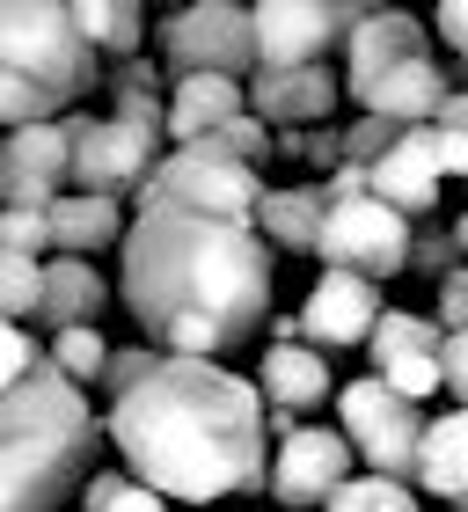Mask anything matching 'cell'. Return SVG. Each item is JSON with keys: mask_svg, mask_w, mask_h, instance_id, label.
Here are the masks:
<instances>
[{"mask_svg": "<svg viewBox=\"0 0 468 512\" xmlns=\"http://www.w3.org/2000/svg\"><path fill=\"white\" fill-rule=\"evenodd\" d=\"M117 249H125V264H117L125 315L139 322V344H154L161 359L227 366L264 337L278 256L249 220L154 205V213H132Z\"/></svg>", "mask_w": 468, "mask_h": 512, "instance_id": "cell-1", "label": "cell"}, {"mask_svg": "<svg viewBox=\"0 0 468 512\" xmlns=\"http://www.w3.org/2000/svg\"><path fill=\"white\" fill-rule=\"evenodd\" d=\"M103 417V439L117 447L125 476L161 505L213 512L220 498H264L271 432L256 388L213 359H161L132 395H117Z\"/></svg>", "mask_w": 468, "mask_h": 512, "instance_id": "cell-2", "label": "cell"}, {"mask_svg": "<svg viewBox=\"0 0 468 512\" xmlns=\"http://www.w3.org/2000/svg\"><path fill=\"white\" fill-rule=\"evenodd\" d=\"M103 417L52 366L0 388V512H66L96 476Z\"/></svg>", "mask_w": 468, "mask_h": 512, "instance_id": "cell-3", "label": "cell"}, {"mask_svg": "<svg viewBox=\"0 0 468 512\" xmlns=\"http://www.w3.org/2000/svg\"><path fill=\"white\" fill-rule=\"evenodd\" d=\"M103 88V59L66 30V0H0V132L52 125Z\"/></svg>", "mask_w": 468, "mask_h": 512, "instance_id": "cell-4", "label": "cell"}, {"mask_svg": "<svg viewBox=\"0 0 468 512\" xmlns=\"http://www.w3.org/2000/svg\"><path fill=\"white\" fill-rule=\"evenodd\" d=\"M154 66L169 81L183 74H220V81H249L256 74V44H249V8L242 0H191L147 22Z\"/></svg>", "mask_w": 468, "mask_h": 512, "instance_id": "cell-5", "label": "cell"}, {"mask_svg": "<svg viewBox=\"0 0 468 512\" xmlns=\"http://www.w3.org/2000/svg\"><path fill=\"white\" fill-rule=\"evenodd\" d=\"M59 132H66V191H81V198H117L125 205L139 183H147V169L161 161V132H147V125L66 110Z\"/></svg>", "mask_w": 468, "mask_h": 512, "instance_id": "cell-6", "label": "cell"}, {"mask_svg": "<svg viewBox=\"0 0 468 512\" xmlns=\"http://www.w3.org/2000/svg\"><path fill=\"white\" fill-rule=\"evenodd\" d=\"M337 432H344V447L366 461V476L410 483L417 439H425V410L403 403L395 388H381L373 374H359L351 388H337Z\"/></svg>", "mask_w": 468, "mask_h": 512, "instance_id": "cell-7", "label": "cell"}, {"mask_svg": "<svg viewBox=\"0 0 468 512\" xmlns=\"http://www.w3.org/2000/svg\"><path fill=\"white\" fill-rule=\"evenodd\" d=\"M256 198H264V176L234 169V161H205V154H161L147 183L125 198V213H154V205H176V213H213V220H249Z\"/></svg>", "mask_w": 468, "mask_h": 512, "instance_id": "cell-8", "label": "cell"}, {"mask_svg": "<svg viewBox=\"0 0 468 512\" xmlns=\"http://www.w3.org/2000/svg\"><path fill=\"white\" fill-rule=\"evenodd\" d=\"M271 432V469H264V498H278L286 512H308L351 483V447L344 432L330 425H308V417H264Z\"/></svg>", "mask_w": 468, "mask_h": 512, "instance_id": "cell-9", "label": "cell"}, {"mask_svg": "<svg viewBox=\"0 0 468 512\" xmlns=\"http://www.w3.org/2000/svg\"><path fill=\"white\" fill-rule=\"evenodd\" d=\"M359 15H366L359 0H256L249 8L256 66H330V52H344Z\"/></svg>", "mask_w": 468, "mask_h": 512, "instance_id": "cell-10", "label": "cell"}, {"mask_svg": "<svg viewBox=\"0 0 468 512\" xmlns=\"http://www.w3.org/2000/svg\"><path fill=\"white\" fill-rule=\"evenodd\" d=\"M315 256H322V271H351L366 286H381V278H395L410 264V220L388 213L381 198H344L322 213Z\"/></svg>", "mask_w": 468, "mask_h": 512, "instance_id": "cell-11", "label": "cell"}, {"mask_svg": "<svg viewBox=\"0 0 468 512\" xmlns=\"http://www.w3.org/2000/svg\"><path fill=\"white\" fill-rule=\"evenodd\" d=\"M381 286H366V278H351V271H322L308 300H300V315H271L264 330L271 344H308V352H359L366 330L381 322Z\"/></svg>", "mask_w": 468, "mask_h": 512, "instance_id": "cell-12", "label": "cell"}, {"mask_svg": "<svg viewBox=\"0 0 468 512\" xmlns=\"http://www.w3.org/2000/svg\"><path fill=\"white\" fill-rule=\"evenodd\" d=\"M344 103L337 88V66H256L242 81V110L264 132H308V125H330V110Z\"/></svg>", "mask_w": 468, "mask_h": 512, "instance_id": "cell-13", "label": "cell"}, {"mask_svg": "<svg viewBox=\"0 0 468 512\" xmlns=\"http://www.w3.org/2000/svg\"><path fill=\"white\" fill-rule=\"evenodd\" d=\"M66 191V132L52 125H22V132H0V213H44Z\"/></svg>", "mask_w": 468, "mask_h": 512, "instance_id": "cell-14", "label": "cell"}, {"mask_svg": "<svg viewBox=\"0 0 468 512\" xmlns=\"http://www.w3.org/2000/svg\"><path fill=\"white\" fill-rule=\"evenodd\" d=\"M403 59H432L425 15H410V8H366L359 22H351V37H344V74H337V88L359 96L366 81H381L388 66H403Z\"/></svg>", "mask_w": 468, "mask_h": 512, "instance_id": "cell-15", "label": "cell"}, {"mask_svg": "<svg viewBox=\"0 0 468 512\" xmlns=\"http://www.w3.org/2000/svg\"><path fill=\"white\" fill-rule=\"evenodd\" d=\"M256 403H264V417H308L337 395L330 381V359L308 352V344H264V359H256Z\"/></svg>", "mask_w": 468, "mask_h": 512, "instance_id": "cell-16", "label": "cell"}, {"mask_svg": "<svg viewBox=\"0 0 468 512\" xmlns=\"http://www.w3.org/2000/svg\"><path fill=\"white\" fill-rule=\"evenodd\" d=\"M366 198H381L388 213H403V220H432V205H439V169H432L425 125H410V132L366 169Z\"/></svg>", "mask_w": 468, "mask_h": 512, "instance_id": "cell-17", "label": "cell"}, {"mask_svg": "<svg viewBox=\"0 0 468 512\" xmlns=\"http://www.w3.org/2000/svg\"><path fill=\"white\" fill-rule=\"evenodd\" d=\"M447 74H439V59H403V66H388L381 81H366L359 96V118H388V125H432V110H439V96H447Z\"/></svg>", "mask_w": 468, "mask_h": 512, "instance_id": "cell-18", "label": "cell"}, {"mask_svg": "<svg viewBox=\"0 0 468 512\" xmlns=\"http://www.w3.org/2000/svg\"><path fill=\"white\" fill-rule=\"evenodd\" d=\"M110 308V278L81 256H44V286H37V322L44 330H96Z\"/></svg>", "mask_w": 468, "mask_h": 512, "instance_id": "cell-19", "label": "cell"}, {"mask_svg": "<svg viewBox=\"0 0 468 512\" xmlns=\"http://www.w3.org/2000/svg\"><path fill=\"white\" fill-rule=\"evenodd\" d=\"M227 118H242V81L183 74V81H169V96H161V139H176V147H191V139L220 132Z\"/></svg>", "mask_w": 468, "mask_h": 512, "instance_id": "cell-20", "label": "cell"}, {"mask_svg": "<svg viewBox=\"0 0 468 512\" xmlns=\"http://www.w3.org/2000/svg\"><path fill=\"white\" fill-rule=\"evenodd\" d=\"M125 227H132V213L117 198H81V191H59L52 205H44V235H52V249L59 256H96V249H117L125 242Z\"/></svg>", "mask_w": 468, "mask_h": 512, "instance_id": "cell-21", "label": "cell"}, {"mask_svg": "<svg viewBox=\"0 0 468 512\" xmlns=\"http://www.w3.org/2000/svg\"><path fill=\"white\" fill-rule=\"evenodd\" d=\"M417 491H432L439 505L468 512V410L447 417H425V439H417V469H410Z\"/></svg>", "mask_w": 468, "mask_h": 512, "instance_id": "cell-22", "label": "cell"}, {"mask_svg": "<svg viewBox=\"0 0 468 512\" xmlns=\"http://www.w3.org/2000/svg\"><path fill=\"white\" fill-rule=\"evenodd\" d=\"M147 22L154 15L139 8V0H66V30H74L103 66L147 52Z\"/></svg>", "mask_w": 468, "mask_h": 512, "instance_id": "cell-23", "label": "cell"}, {"mask_svg": "<svg viewBox=\"0 0 468 512\" xmlns=\"http://www.w3.org/2000/svg\"><path fill=\"white\" fill-rule=\"evenodd\" d=\"M322 191L315 183H286V191H271L264 183V198H256V213H249V227L264 235V249L278 256V249H293V256H315V235H322Z\"/></svg>", "mask_w": 468, "mask_h": 512, "instance_id": "cell-24", "label": "cell"}, {"mask_svg": "<svg viewBox=\"0 0 468 512\" xmlns=\"http://www.w3.org/2000/svg\"><path fill=\"white\" fill-rule=\"evenodd\" d=\"M366 359H373V374L395 359H439V330H432V315H410V308H381V322L366 330Z\"/></svg>", "mask_w": 468, "mask_h": 512, "instance_id": "cell-25", "label": "cell"}, {"mask_svg": "<svg viewBox=\"0 0 468 512\" xmlns=\"http://www.w3.org/2000/svg\"><path fill=\"white\" fill-rule=\"evenodd\" d=\"M103 359H110V337L103 330H52V344H44V366L66 381V388H96V374H103Z\"/></svg>", "mask_w": 468, "mask_h": 512, "instance_id": "cell-26", "label": "cell"}, {"mask_svg": "<svg viewBox=\"0 0 468 512\" xmlns=\"http://www.w3.org/2000/svg\"><path fill=\"white\" fill-rule=\"evenodd\" d=\"M183 154H205V161H234V169H264V161H271V132H264V125H256L249 110H242V118H227L220 132L191 139Z\"/></svg>", "mask_w": 468, "mask_h": 512, "instance_id": "cell-27", "label": "cell"}, {"mask_svg": "<svg viewBox=\"0 0 468 512\" xmlns=\"http://www.w3.org/2000/svg\"><path fill=\"white\" fill-rule=\"evenodd\" d=\"M322 512H425V498L410 491V483H388V476H351V483H337L330 498H322Z\"/></svg>", "mask_w": 468, "mask_h": 512, "instance_id": "cell-28", "label": "cell"}, {"mask_svg": "<svg viewBox=\"0 0 468 512\" xmlns=\"http://www.w3.org/2000/svg\"><path fill=\"white\" fill-rule=\"evenodd\" d=\"M74 512H169V505H161L154 491H139L125 469H96L74 491Z\"/></svg>", "mask_w": 468, "mask_h": 512, "instance_id": "cell-29", "label": "cell"}, {"mask_svg": "<svg viewBox=\"0 0 468 512\" xmlns=\"http://www.w3.org/2000/svg\"><path fill=\"white\" fill-rule=\"evenodd\" d=\"M37 286H44L37 256H8V249H0V322L22 330V315H37Z\"/></svg>", "mask_w": 468, "mask_h": 512, "instance_id": "cell-30", "label": "cell"}, {"mask_svg": "<svg viewBox=\"0 0 468 512\" xmlns=\"http://www.w3.org/2000/svg\"><path fill=\"white\" fill-rule=\"evenodd\" d=\"M154 366H161V352H154V344H117V352L103 359V374H96V395H103V410L117 403V395H132L139 381L154 374Z\"/></svg>", "mask_w": 468, "mask_h": 512, "instance_id": "cell-31", "label": "cell"}, {"mask_svg": "<svg viewBox=\"0 0 468 512\" xmlns=\"http://www.w3.org/2000/svg\"><path fill=\"white\" fill-rule=\"evenodd\" d=\"M410 278H447V271H461V256H454V242H447V227L439 220H410V264H403Z\"/></svg>", "mask_w": 468, "mask_h": 512, "instance_id": "cell-32", "label": "cell"}, {"mask_svg": "<svg viewBox=\"0 0 468 512\" xmlns=\"http://www.w3.org/2000/svg\"><path fill=\"white\" fill-rule=\"evenodd\" d=\"M337 139H344V161H351V169H373V161L403 139V125H388V118H351Z\"/></svg>", "mask_w": 468, "mask_h": 512, "instance_id": "cell-33", "label": "cell"}, {"mask_svg": "<svg viewBox=\"0 0 468 512\" xmlns=\"http://www.w3.org/2000/svg\"><path fill=\"white\" fill-rule=\"evenodd\" d=\"M373 381H381V388H395L403 403H417V410H425V395H439V359H395V366H381Z\"/></svg>", "mask_w": 468, "mask_h": 512, "instance_id": "cell-34", "label": "cell"}, {"mask_svg": "<svg viewBox=\"0 0 468 512\" xmlns=\"http://www.w3.org/2000/svg\"><path fill=\"white\" fill-rule=\"evenodd\" d=\"M103 88L110 96H169V74L139 52V59H117V66H103Z\"/></svg>", "mask_w": 468, "mask_h": 512, "instance_id": "cell-35", "label": "cell"}, {"mask_svg": "<svg viewBox=\"0 0 468 512\" xmlns=\"http://www.w3.org/2000/svg\"><path fill=\"white\" fill-rule=\"evenodd\" d=\"M432 330H439V337H461V330H468V264L447 271V278L432 286Z\"/></svg>", "mask_w": 468, "mask_h": 512, "instance_id": "cell-36", "label": "cell"}, {"mask_svg": "<svg viewBox=\"0 0 468 512\" xmlns=\"http://www.w3.org/2000/svg\"><path fill=\"white\" fill-rule=\"evenodd\" d=\"M0 249H8V256H37V264H44V256H52L44 213H15V205H8V213H0Z\"/></svg>", "mask_w": 468, "mask_h": 512, "instance_id": "cell-37", "label": "cell"}, {"mask_svg": "<svg viewBox=\"0 0 468 512\" xmlns=\"http://www.w3.org/2000/svg\"><path fill=\"white\" fill-rule=\"evenodd\" d=\"M44 366V344L30 330H15V322H0V388H15L22 374H37Z\"/></svg>", "mask_w": 468, "mask_h": 512, "instance_id": "cell-38", "label": "cell"}, {"mask_svg": "<svg viewBox=\"0 0 468 512\" xmlns=\"http://www.w3.org/2000/svg\"><path fill=\"white\" fill-rule=\"evenodd\" d=\"M439 388H454V410H468V330L439 337Z\"/></svg>", "mask_w": 468, "mask_h": 512, "instance_id": "cell-39", "label": "cell"}, {"mask_svg": "<svg viewBox=\"0 0 468 512\" xmlns=\"http://www.w3.org/2000/svg\"><path fill=\"white\" fill-rule=\"evenodd\" d=\"M300 161H308L315 183H322L330 169H344V139H337L330 125H308V132H300Z\"/></svg>", "mask_w": 468, "mask_h": 512, "instance_id": "cell-40", "label": "cell"}, {"mask_svg": "<svg viewBox=\"0 0 468 512\" xmlns=\"http://www.w3.org/2000/svg\"><path fill=\"white\" fill-rule=\"evenodd\" d=\"M425 139H432V169H439V183H447V176L468 183V139H461V132H439V125H425Z\"/></svg>", "mask_w": 468, "mask_h": 512, "instance_id": "cell-41", "label": "cell"}, {"mask_svg": "<svg viewBox=\"0 0 468 512\" xmlns=\"http://www.w3.org/2000/svg\"><path fill=\"white\" fill-rule=\"evenodd\" d=\"M425 30H439V37H447L454 52H461V66H468V0H447V8H432Z\"/></svg>", "mask_w": 468, "mask_h": 512, "instance_id": "cell-42", "label": "cell"}, {"mask_svg": "<svg viewBox=\"0 0 468 512\" xmlns=\"http://www.w3.org/2000/svg\"><path fill=\"white\" fill-rule=\"evenodd\" d=\"M432 125H439V132H461V139H468V81H454L447 96H439V110H432Z\"/></svg>", "mask_w": 468, "mask_h": 512, "instance_id": "cell-43", "label": "cell"}, {"mask_svg": "<svg viewBox=\"0 0 468 512\" xmlns=\"http://www.w3.org/2000/svg\"><path fill=\"white\" fill-rule=\"evenodd\" d=\"M110 118H117V125H147V132H161V96H117Z\"/></svg>", "mask_w": 468, "mask_h": 512, "instance_id": "cell-44", "label": "cell"}, {"mask_svg": "<svg viewBox=\"0 0 468 512\" xmlns=\"http://www.w3.org/2000/svg\"><path fill=\"white\" fill-rule=\"evenodd\" d=\"M447 242H454V256L468 264V213H454V220H447Z\"/></svg>", "mask_w": 468, "mask_h": 512, "instance_id": "cell-45", "label": "cell"}, {"mask_svg": "<svg viewBox=\"0 0 468 512\" xmlns=\"http://www.w3.org/2000/svg\"><path fill=\"white\" fill-rule=\"evenodd\" d=\"M66 512H74V505H66Z\"/></svg>", "mask_w": 468, "mask_h": 512, "instance_id": "cell-46", "label": "cell"}]
</instances>
